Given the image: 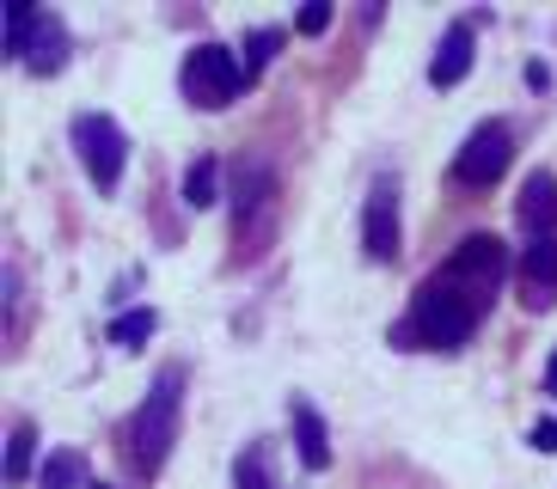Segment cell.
<instances>
[{"instance_id":"obj_6","label":"cell","mask_w":557,"mask_h":489,"mask_svg":"<svg viewBox=\"0 0 557 489\" xmlns=\"http://www.w3.org/2000/svg\"><path fill=\"white\" fill-rule=\"evenodd\" d=\"M270 209H276V172H270V160H239V172H233V221H239V239L263 233Z\"/></svg>"},{"instance_id":"obj_13","label":"cell","mask_w":557,"mask_h":489,"mask_svg":"<svg viewBox=\"0 0 557 489\" xmlns=\"http://www.w3.org/2000/svg\"><path fill=\"white\" fill-rule=\"evenodd\" d=\"M214 184H221V165H214L209 153H202V160L190 165V172H184V184H178L184 209H214V202H221V190H214Z\"/></svg>"},{"instance_id":"obj_17","label":"cell","mask_w":557,"mask_h":489,"mask_svg":"<svg viewBox=\"0 0 557 489\" xmlns=\"http://www.w3.org/2000/svg\"><path fill=\"white\" fill-rule=\"evenodd\" d=\"M246 55H239V67H246V80H258L263 67L276 62V49H282V25H258V32H246Z\"/></svg>"},{"instance_id":"obj_3","label":"cell","mask_w":557,"mask_h":489,"mask_svg":"<svg viewBox=\"0 0 557 489\" xmlns=\"http://www.w3.org/2000/svg\"><path fill=\"white\" fill-rule=\"evenodd\" d=\"M178 86L202 111H227L233 98H239V86H246V67H239V55L227 43H197L178 67Z\"/></svg>"},{"instance_id":"obj_8","label":"cell","mask_w":557,"mask_h":489,"mask_svg":"<svg viewBox=\"0 0 557 489\" xmlns=\"http://www.w3.org/2000/svg\"><path fill=\"white\" fill-rule=\"evenodd\" d=\"M515 276H521V300L527 312H552L557 306V239H533L515 263Z\"/></svg>"},{"instance_id":"obj_14","label":"cell","mask_w":557,"mask_h":489,"mask_svg":"<svg viewBox=\"0 0 557 489\" xmlns=\"http://www.w3.org/2000/svg\"><path fill=\"white\" fill-rule=\"evenodd\" d=\"M153 330H160V312H153V306H135V312H116L104 337H111L116 349H141V342H148Z\"/></svg>"},{"instance_id":"obj_7","label":"cell","mask_w":557,"mask_h":489,"mask_svg":"<svg viewBox=\"0 0 557 489\" xmlns=\"http://www.w3.org/2000/svg\"><path fill=\"white\" fill-rule=\"evenodd\" d=\"M361 251L374 263L398 258V184L374 178L368 184V209H361Z\"/></svg>"},{"instance_id":"obj_18","label":"cell","mask_w":557,"mask_h":489,"mask_svg":"<svg viewBox=\"0 0 557 489\" xmlns=\"http://www.w3.org/2000/svg\"><path fill=\"white\" fill-rule=\"evenodd\" d=\"M32 459H37V428H32V423H18L13 440H7V484H13V489L32 477Z\"/></svg>"},{"instance_id":"obj_10","label":"cell","mask_w":557,"mask_h":489,"mask_svg":"<svg viewBox=\"0 0 557 489\" xmlns=\"http://www.w3.org/2000/svg\"><path fill=\"white\" fill-rule=\"evenodd\" d=\"M515 214H521V227L533 233V239H557V178L552 172H533V178L521 184Z\"/></svg>"},{"instance_id":"obj_2","label":"cell","mask_w":557,"mask_h":489,"mask_svg":"<svg viewBox=\"0 0 557 489\" xmlns=\"http://www.w3.org/2000/svg\"><path fill=\"white\" fill-rule=\"evenodd\" d=\"M178 416H184V367L172 361V367L153 374L148 398H141V410H135V423H129V465L135 472L153 477L172 459V447H178Z\"/></svg>"},{"instance_id":"obj_24","label":"cell","mask_w":557,"mask_h":489,"mask_svg":"<svg viewBox=\"0 0 557 489\" xmlns=\"http://www.w3.org/2000/svg\"><path fill=\"white\" fill-rule=\"evenodd\" d=\"M92 489H111V484H92Z\"/></svg>"},{"instance_id":"obj_20","label":"cell","mask_w":557,"mask_h":489,"mask_svg":"<svg viewBox=\"0 0 557 489\" xmlns=\"http://www.w3.org/2000/svg\"><path fill=\"white\" fill-rule=\"evenodd\" d=\"M295 25H300V32H307V37H319V32H325V25H331V0H312V7H307V13L295 18Z\"/></svg>"},{"instance_id":"obj_15","label":"cell","mask_w":557,"mask_h":489,"mask_svg":"<svg viewBox=\"0 0 557 489\" xmlns=\"http://www.w3.org/2000/svg\"><path fill=\"white\" fill-rule=\"evenodd\" d=\"M37 489H92L86 484V459L81 453H50L44 459V472H37Z\"/></svg>"},{"instance_id":"obj_19","label":"cell","mask_w":557,"mask_h":489,"mask_svg":"<svg viewBox=\"0 0 557 489\" xmlns=\"http://www.w3.org/2000/svg\"><path fill=\"white\" fill-rule=\"evenodd\" d=\"M233 477H239V489H270V472H263V447H246V453H239V465H233Z\"/></svg>"},{"instance_id":"obj_23","label":"cell","mask_w":557,"mask_h":489,"mask_svg":"<svg viewBox=\"0 0 557 489\" xmlns=\"http://www.w3.org/2000/svg\"><path fill=\"white\" fill-rule=\"evenodd\" d=\"M545 391L557 398V355H552V367H545Z\"/></svg>"},{"instance_id":"obj_16","label":"cell","mask_w":557,"mask_h":489,"mask_svg":"<svg viewBox=\"0 0 557 489\" xmlns=\"http://www.w3.org/2000/svg\"><path fill=\"white\" fill-rule=\"evenodd\" d=\"M32 37H37V7H7V43H0V55L7 62H25L32 55Z\"/></svg>"},{"instance_id":"obj_9","label":"cell","mask_w":557,"mask_h":489,"mask_svg":"<svg viewBox=\"0 0 557 489\" xmlns=\"http://www.w3.org/2000/svg\"><path fill=\"white\" fill-rule=\"evenodd\" d=\"M478 49H472V18H454L442 32V43H435V55H429V86H459L466 74H472Z\"/></svg>"},{"instance_id":"obj_1","label":"cell","mask_w":557,"mask_h":489,"mask_svg":"<svg viewBox=\"0 0 557 489\" xmlns=\"http://www.w3.org/2000/svg\"><path fill=\"white\" fill-rule=\"evenodd\" d=\"M508 269L515 263H508V244L496 233L459 239L454 258L442 269H429L423 288L410 293V312L393 325V342L398 349H466L472 330L484 325L491 300L503 293Z\"/></svg>"},{"instance_id":"obj_5","label":"cell","mask_w":557,"mask_h":489,"mask_svg":"<svg viewBox=\"0 0 557 489\" xmlns=\"http://www.w3.org/2000/svg\"><path fill=\"white\" fill-rule=\"evenodd\" d=\"M508 160H515V129L496 116V123H478V129L466 135V147L454 153V178L466 184V190H491L508 172Z\"/></svg>"},{"instance_id":"obj_21","label":"cell","mask_w":557,"mask_h":489,"mask_svg":"<svg viewBox=\"0 0 557 489\" xmlns=\"http://www.w3.org/2000/svg\"><path fill=\"white\" fill-rule=\"evenodd\" d=\"M527 440H533L540 453H557V423H552V416H545V423H533V435H527Z\"/></svg>"},{"instance_id":"obj_4","label":"cell","mask_w":557,"mask_h":489,"mask_svg":"<svg viewBox=\"0 0 557 489\" xmlns=\"http://www.w3.org/2000/svg\"><path fill=\"white\" fill-rule=\"evenodd\" d=\"M67 135H74V153H81L86 178L99 184V190H116V184H123V165H129V141H123V129H116L104 111H81Z\"/></svg>"},{"instance_id":"obj_11","label":"cell","mask_w":557,"mask_h":489,"mask_svg":"<svg viewBox=\"0 0 557 489\" xmlns=\"http://www.w3.org/2000/svg\"><path fill=\"white\" fill-rule=\"evenodd\" d=\"M288 423H295V440H300V465H307V472H325V465H331L325 416H319L307 398H295V404H288Z\"/></svg>"},{"instance_id":"obj_22","label":"cell","mask_w":557,"mask_h":489,"mask_svg":"<svg viewBox=\"0 0 557 489\" xmlns=\"http://www.w3.org/2000/svg\"><path fill=\"white\" fill-rule=\"evenodd\" d=\"M527 86H533V92H545V86H552V67H545V62H527Z\"/></svg>"},{"instance_id":"obj_12","label":"cell","mask_w":557,"mask_h":489,"mask_svg":"<svg viewBox=\"0 0 557 489\" xmlns=\"http://www.w3.org/2000/svg\"><path fill=\"white\" fill-rule=\"evenodd\" d=\"M25 67H32V74H62L67 67V25L55 13H37V37H32Z\"/></svg>"}]
</instances>
